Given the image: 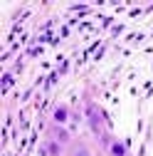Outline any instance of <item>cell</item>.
I'll return each mask as SVG.
<instances>
[{"instance_id":"1","label":"cell","mask_w":153,"mask_h":156,"mask_svg":"<svg viewBox=\"0 0 153 156\" xmlns=\"http://www.w3.org/2000/svg\"><path fill=\"white\" fill-rule=\"evenodd\" d=\"M111 151H114V156H126V149H124L121 144H114V146H111Z\"/></svg>"},{"instance_id":"2","label":"cell","mask_w":153,"mask_h":156,"mask_svg":"<svg viewBox=\"0 0 153 156\" xmlns=\"http://www.w3.org/2000/svg\"><path fill=\"white\" fill-rule=\"evenodd\" d=\"M54 119H57V122H64V119H67V112H64V109H57V112H54Z\"/></svg>"},{"instance_id":"3","label":"cell","mask_w":153,"mask_h":156,"mask_svg":"<svg viewBox=\"0 0 153 156\" xmlns=\"http://www.w3.org/2000/svg\"><path fill=\"white\" fill-rule=\"evenodd\" d=\"M76 156H87V151H76Z\"/></svg>"}]
</instances>
